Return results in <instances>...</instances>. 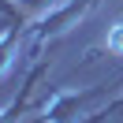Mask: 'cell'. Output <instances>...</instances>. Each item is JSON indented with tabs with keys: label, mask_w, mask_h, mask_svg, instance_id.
I'll use <instances>...</instances> for the list:
<instances>
[{
	"label": "cell",
	"mask_w": 123,
	"mask_h": 123,
	"mask_svg": "<svg viewBox=\"0 0 123 123\" xmlns=\"http://www.w3.org/2000/svg\"><path fill=\"white\" fill-rule=\"evenodd\" d=\"M105 93H112V86H97V90H82V93H56V101L45 108L41 123H78L75 116H82L93 101H101Z\"/></svg>",
	"instance_id": "cell-1"
},
{
	"label": "cell",
	"mask_w": 123,
	"mask_h": 123,
	"mask_svg": "<svg viewBox=\"0 0 123 123\" xmlns=\"http://www.w3.org/2000/svg\"><path fill=\"white\" fill-rule=\"evenodd\" d=\"M105 49H108V52H119V56H123V23L108 30V37H105Z\"/></svg>",
	"instance_id": "cell-2"
}]
</instances>
